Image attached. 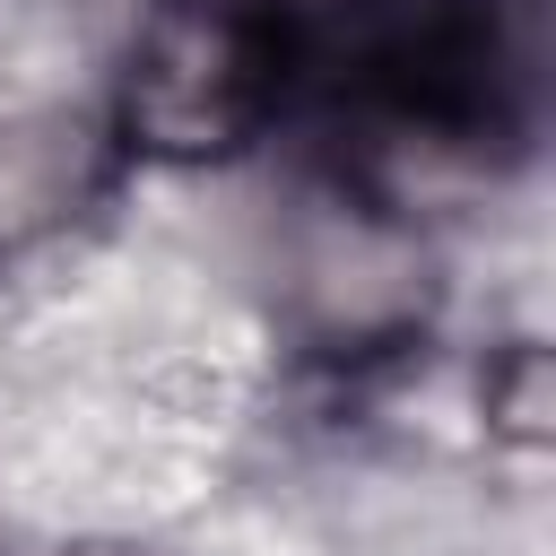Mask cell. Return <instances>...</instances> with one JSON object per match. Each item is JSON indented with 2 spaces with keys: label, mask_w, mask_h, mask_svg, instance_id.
Returning a JSON list of instances; mask_svg holds the SVG:
<instances>
[{
  "label": "cell",
  "mask_w": 556,
  "mask_h": 556,
  "mask_svg": "<svg viewBox=\"0 0 556 556\" xmlns=\"http://www.w3.org/2000/svg\"><path fill=\"white\" fill-rule=\"evenodd\" d=\"M269 104V26L252 0H165L139 70H130V130L156 156H217Z\"/></svg>",
  "instance_id": "6da1fadb"
}]
</instances>
